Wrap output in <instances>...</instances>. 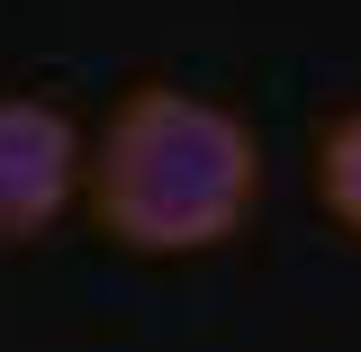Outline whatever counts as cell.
<instances>
[{
	"label": "cell",
	"mask_w": 361,
	"mask_h": 352,
	"mask_svg": "<svg viewBox=\"0 0 361 352\" xmlns=\"http://www.w3.org/2000/svg\"><path fill=\"white\" fill-rule=\"evenodd\" d=\"M82 154L90 135L73 127V109L0 90V244H37L82 199Z\"/></svg>",
	"instance_id": "7a4b0ae2"
},
{
	"label": "cell",
	"mask_w": 361,
	"mask_h": 352,
	"mask_svg": "<svg viewBox=\"0 0 361 352\" xmlns=\"http://www.w3.org/2000/svg\"><path fill=\"white\" fill-rule=\"evenodd\" d=\"M316 199L361 235V109H353V118H334V127L316 135Z\"/></svg>",
	"instance_id": "3957f363"
},
{
	"label": "cell",
	"mask_w": 361,
	"mask_h": 352,
	"mask_svg": "<svg viewBox=\"0 0 361 352\" xmlns=\"http://www.w3.org/2000/svg\"><path fill=\"white\" fill-rule=\"evenodd\" d=\"M262 199V135L226 99L180 82H135L82 154V208L109 244L145 262L217 253Z\"/></svg>",
	"instance_id": "6da1fadb"
}]
</instances>
